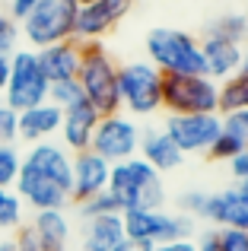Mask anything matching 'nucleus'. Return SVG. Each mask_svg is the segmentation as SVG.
I'll return each instance as SVG.
<instances>
[{
	"instance_id": "f257e3e1",
	"label": "nucleus",
	"mask_w": 248,
	"mask_h": 251,
	"mask_svg": "<svg viewBox=\"0 0 248 251\" xmlns=\"http://www.w3.org/2000/svg\"><path fill=\"white\" fill-rule=\"evenodd\" d=\"M105 191L115 197L121 213H127V210H162V203H166L162 175L149 169L140 156L115 162Z\"/></svg>"
},
{
	"instance_id": "f03ea898",
	"label": "nucleus",
	"mask_w": 248,
	"mask_h": 251,
	"mask_svg": "<svg viewBox=\"0 0 248 251\" xmlns=\"http://www.w3.org/2000/svg\"><path fill=\"white\" fill-rule=\"evenodd\" d=\"M76 83H80V89H83V99H86L99 115H115V111H121L118 64L102 48V42L80 45V74H76Z\"/></svg>"
},
{
	"instance_id": "7ed1b4c3",
	"label": "nucleus",
	"mask_w": 248,
	"mask_h": 251,
	"mask_svg": "<svg viewBox=\"0 0 248 251\" xmlns=\"http://www.w3.org/2000/svg\"><path fill=\"white\" fill-rule=\"evenodd\" d=\"M147 57L162 76L166 74H178V76H200L204 74L200 42L191 32L172 29V25H156V29H149Z\"/></svg>"
},
{
	"instance_id": "20e7f679",
	"label": "nucleus",
	"mask_w": 248,
	"mask_h": 251,
	"mask_svg": "<svg viewBox=\"0 0 248 251\" xmlns=\"http://www.w3.org/2000/svg\"><path fill=\"white\" fill-rule=\"evenodd\" d=\"M74 23H76L74 0H38L29 10V16L19 23V35H25V42L38 51L57 42H70Z\"/></svg>"
},
{
	"instance_id": "39448f33",
	"label": "nucleus",
	"mask_w": 248,
	"mask_h": 251,
	"mask_svg": "<svg viewBox=\"0 0 248 251\" xmlns=\"http://www.w3.org/2000/svg\"><path fill=\"white\" fill-rule=\"evenodd\" d=\"M220 83L210 76H162V108L169 115H217Z\"/></svg>"
},
{
	"instance_id": "423d86ee",
	"label": "nucleus",
	"mask_w": 248,
	"mask_h": 251,
	"mask_svg": "<svg viewBox=\"0 0 248 251\" xmlns=\"http://www.w3.org/2000/svg\"><path fill=\"white\" fill-rule=\"evenodd\" d=\"M118 99L130 115L147 118L162 108V74L149 61H134L118 67Z\"/></svg>"
},
{
	"instance_id": "0eeeda50",
	"label": "nucleus",
	"mask_w": 248,
	"mask_h": 251,
	"mask_svg": "<svg viewBox=\"0 0 248 251\" xmlns=\"http://www.w3.org/2000/svg\"><path fill=\"white\" fill-rule=\"evenodd\" d=\"M124 220V235L137 245H166L175 239H191L194 223L181 213H166V210H127L121 213Z\"/></svg>"
},
{
	"instance_id": "6e6552de",
	"label": "nucleus",
	"mask_w": 248,
	"mask_h": 251,
	"mask_svg": "<svg viewBox=\"0 0 248 251\" xmlns=\"http://www.w3.org/2000/svg\"><path fill=\"white\" fill-rule=\"evenodd\" d=\"M3 102L13 111H25L48 102V80L38 67L35 51H13L10 54V80L3 89Z\"/></svg>"
},
{
	"instance_id": "1a4fd4ad",
	"label": "nucleus",
	"mask_w": 248,
	"mask_h": 251,
	"mask_svg": "<svg viewBox=\"0 0 248 251\" xmlns=\"http://www.w3.org/2000/svg\"><path fill=\"white\" fill-rule=\"evenodd\" d=\"M96 156H102L105 162H124L130 156H137L140 150V127L134 124V118L121 115H102L99 124H96V134H93V143H89Z\"/></svg>"
},
{
	"instance_id": "9d476101",
	"label": "nucleus",
	"mask_w": 248,
	"mask_h": 251,
	"mask_svg": "<svg viewBox=\"0 0 248 251\" xmlns=\"http://www.w3.org/2000/svg\"><path fill=\"white\" fill-rule=\"evenodd\" d=\"M223 130V115H169L166 137L178 147L181 156L207 153Z\"/></svg>"
},
{
	"instance_id": "9b49d317",
	"label": "nucleus",
	"mask_w": 248,
	"mask_h": 251,
	"mask_svg": "<svg viewBox=\"0 0 248 251\" xmlns=\"http://www.w3.org/2000/svg\"><path fill=\"white\" fill-rule=\"evenodd\" d=\"M134 0H93L86 6H76V23H74V42H102V35L115 29L124 16L130 13Z\"/></svg>"
},
{
	"instance_id": "f8f14e48",
	"label": "nucleus",
	"mask_w": 248,
	"mask_h": 251,
	"mask_svg": "<svg viewBox=\"0 0 248 251\" xmlns=\"http://www.w3.org/2000/svg\"><path fill=\"white\" fill-rule=\"evenodd\" d=\"M204 220L220 229H248V178L217 194H207Z\"/></svg>"
},
{
	"instance_id": "ddd939ff",
	"label": "nucleus",
	"mask_w": 248,
	"mask_h": 251,
	"mask_svg": "<svg viewBox=\"0 0 248 251\" xmlns=\"http://www.w3.org/2000/svg\"><path fill=\"white\" fill-rule=\"evenodd\" d=\"M23 166L32 169V172H38V175H45V178H51V181H54L57 188H64V191H67V197H70L74 156H70L67 150L61 147V143L45 140V143H35V147H29V150H25V156H23Z\"/></svg>"
},
{
	"instance_id": "4468645a",
	"label": "nucleus",
	"mask_w": 248,
	"mask_h": 251,
	"mask_svg": "<svg viewBox=\"0 0 248 251\" xmlns=\"http://www.w3.org/2000/svg\"><path fill=\"white\" fill-rule=\"evenodd\" d=\"M108 175H112V162L96 156L93 150L86 153H74V178H70V203H83L89 197L102 194L108 188Z\"/></svg>"
},
{
	"instance_id": "2eb2a0df",
	"label": "nucleus",
	"mask_w": 248,
	"mask_h": 251,
	"mask_svg": "<svg viewBox=\"0 0 248 251\" xmlns=\"http://www.w3.org/2000/svg\"><path fill=\"white\" fill-rule=\"evenodd\" d=\"M13 191L19 194V201L25 203V207H32L38 213V210H64L70 203V197H67V191L64 188H57L51 178H45V175H38V172H32V169H19V178H16V184H13Z\"/></svg>"
},
{
	"instance_id": "dca6fc26",
	"label": "nucleus",
	"mask_w": 248,
	"mask_h": 251,
	"mask_svg": "<svg viewBox=\"0 0 248 251\" xmlns=\"http://www.w3.org/2000/svg\"><path fill=\"white\" fill-rule=\"evenodd\" d=\"M99 111L93 108L89 102H80V105H74V108H67L64 111V118H61V147L67 150V153H86L89 150V143H93V134H96V124H99Z\"/></svg>"
},
{
	"instance_id": "f3484780",
	"label": "nucleus",
	"mask_w": 248,
	"mask_h": 251,
	"mask_svg": "<svg viewBox=\"0 0 248 251\" xmlns=\"http://www.w3.org/2000/svg\"><path fill=\"white\" fill-rule=\"evenodd\" d=\"M35 57H38V67H42L48 86L61 83V80H76V74H80V42H74V38L38 48Z\"/></svg>"
},
{
	"instance_id": "a211bd4d",
	"label": "nucleus",
	"mask_w": 248,
	"mask_h": 251,
	"mask_svg": "<svg viewBox=\"0 0 248 251\" xmlns=\"http://www.w3.org/2000/svg\"><path fill=\"white\" fill-rule=\"evenodd\" d=\"M61 118H64V111L57 108V105H51V102H42V105H35V108L19 111L16 140L29 143V147L51 140V137L61 130Z\"/></svg>"
},
{
	"instance_id": "6ab92c4d",
	"label": "nucleus",
	"mask_w": 248,
	"mask_h": 251,
	"mask_svg": "<svg viewBox=\"0 0 248 251\" xmlns=\"http://www.w3.org/2000/svg\"><path fill=\"white\" fill-rule=\"evenodd\" d=\"M200 54H204V76L223 83L239 74L242 67V45H229L220 38H204L200 42Z\"/></svg>"
},
{
	"instance_id": "aec40b11",
	"label": "nucleus",
	"mask_w": 248,
	"mask_h": 251,
	"mask_svg": "<svg viewBox=\"0 0 248 251\" xmlns=\"http://www.w3.org/2000/svg\"><path fill=\"white\" fill-rule=\"evenodd\" d=\"M137 153H140V159L153 172H159V175L175 172L185 162V156H181L178 147L166 137V130H147V134H140V150H137Z\"/></svg>"
},
{
	"instance_id": "412c9836",
	"label": "nucleus",
	"mask_w": 248,
	"mask_h": 251,
	"mask_svg": "<svg viewBox=\"0 0 248 251\" xmlns=\"http://www.w3.org/2000/svg\"><path fill=\"white\" fill-rule=\"evenodd\" d=\"M127 235H124L121 213L96 216V220H86V226H83V251H115Z\"/></svg>"
},
{
	"instance_id": "4be33fe9",
	"label": "nucleus",
	"mask_w": 248,
	"mask_h": 251,
	"mask_svg": "<svg viewBox=\"0 0 248 251\" xmlns=\"http://www.w3.org/2000/svg\"><path fill=\"white\" fill-rule=\"evenodd\" d=\"M35 229V235L45 242L51 251H67V242H70V220L64 210H38L29 223Z\"/></svg>"
},
{
	"instance_id": "5701e85b",
	"label": "nucleus",
	"mask_w": 248,
	"mask_h": 251,
	"mask_svg": "<svg viewBox=\"0 0 248 251\" xmlns=\"http://www.w3.org/2000/svg\"><path fill=\"white\" fill-rule=\"evenodd\" d=\"M248 111V76L236 74L229 80L220 83V105H217V115L229 118V115H242Z\"/></svg>"
},
{
	"instance_id": "b1692460",
	"label": "nucleus",
	"mask_w": 248,
	"mask_h": 251,
	"mask_svg": "<svg viewBox=\"0 0 248 251\" xmlns=\"http://www.w3.org/2000/svg\"><path fill=\"white\" fill-rule=\"evenodd\" d=\"M242 150H248V137L245 130L236 124V118H223V130H220V137L213 140V147L207 150V156L210 159H223L229 162L236 153H242Z\"/></svg>"
},
{
	"instance_id": "393cba45",
	"label": "nucleus",
	"mask_w": 248,
	"mask_h": 251,
	"mask_svg": "<svg viewBox=\"0 0 248 251\" xmlns=\"http://www.w3.org/2000/svg\"><path fill=\"white\" fill-rule=\"evenodd\" d=\"M204 38H220V42H229V45H242L248 38V16L245 13H223V16H217L207 25Z\"/></svg>"
},
{
	"instance_id": "a878e982",
	"label": "nucleus",
	"mask_w": 248,
	"mask_h": 251,
	"mask_svg": "<svg viewBox=\"0 0 248 251\" xmlns=\"http://www.w3.org/2000/svg\"><path fill=\"white\" fill-rule=\"evenodd\" d=\"M25 203L13 188H0V232H16L23 226Z\"/></svg>"
},
{
	"instance_id": "bb28decb",
	"label": "nucleus",
	"mask_w": 248,
	"mask_h": 251,
	"mask_svg": "<svg viewBox=\"0 0 248 251\" xmlns=\"http://www.w3.org/2000/svg\"><path fill=\"white\" fill-rule=\"evenodd\" d=\"M48 102L57 105L61 111H67V108H74V105L86 102V99H83V89H80L76 80H61V83L48 86Z\"/></svg>"
},
{
	"instance_id": "cd10ccee",
	"label": "nucleus",
	"mask_w": 248,
	"mask_h": 251,
	"mask_svg": "<svg viewBox=\"0 0 248 251\" xmlns=\"http://www.w3.org/2000/svg\"><path fill=\"white\" fill-rule=\"evenodd\" d=\"M23 169V153L16 143H0V188H13Z\"/></svg>"
},
{
	"instance_id": "c85d7f7f",
	"label": "nucleus",
	"mask_w": 248,
	"mask_h": 251,
	"mask_svg": "<svg viewBox=\"0 0 248 251\" xmlns=\"http://www.w3.org/2000/svg\"><path fill=\"white\" fill-rule=\"evenodd\" d=\"M76 210H80L83 220H96V216H108V213H121L118 203H115V197L108 194V191H102V194L89 197V201L76 203Z\"/></svg>"
},
{
	"instance_id": "c756f323",
	"label": "nucleus",
	"mask_w": 248,
	"mask_h": 251,
	"mask_svg": "<svg viewBox=\"0 0 248 251\" xmlns=\"http://www.w3.org/2000/svg\"><path fill=\"white\" fill-rule=\"evenodd\" d=\"M19 45V23L10 13H0V54H13Z\"/></svg>"
},
{
	"instance_id": "7c9ffc66",
	"label": "nucleus",
	"mask_w": 248,
	"mask_h": 251,
	"mask_svg": "<svg viewBox=\"0 0 248 251\" xmlns=\"http://www.w3.org/2000/svg\"><path fill=\"white\" fill-rule=\"evenodd\" d=\"M204 207H207V191H188L178 197V210L188 220H198V216L204 220Z\"/></svg>"
},
{
	"instance_id": "2f4dec72",
	"label": "nucleus",
	"mask_w": 248,
	"mask_h": 251,
	"mask_svg": "<svg viewBox=\"0 0 248 251\" xmlns=\"http://www.w3.org/2000/svg\"><path fill=\"white\" fill-rule=\"evenodd\" d=\"M220 251H248V229H217Z\"/></svg>"
},
{
	"instance_id": "473e14b6",
	"label": "nucleus",
	"mask_w": 248,
	"mask_h": 251,
	"mask_svg": "<svg viewBox=\"0 0 248 251\" xmlns=\"http://www.w3.org/2000/svg\"><path fill=\"white\" fill-rule=\"evenodd\" d=\"M13 242H16V251H51V248L35 235V229H32L29 223H23V226L13 232Z\"/></svg>"
},
{
	"instance_id": "72a5a7b5",
	"label": "nucleus",
	"mask_w": 248,
	"mask_h": 251,
	"mask_svg": "<svg viewBox=\"0 0 248 251\" xmlns=\"http://www.w3.org/2000/svg\"><path fill=\"white\" fill-rule=\"evenodd\" d=\"M16 127H19V111L0 102V143H16Z\"/></svg>"
},
{
	"instance_id": "f704fd0d",
	"label": "nucleus",
	"mask_w": 248,
	"mask_h": 251,
	"mask_svg": "<svg viewBox=\"0 0 248 251\" xmlns=\"http://www.w3.org/2000/svg\"><path fill=\"white\" fill-rule=\"evenodd\" d=\"M226 166H229V175L236 178V181H245V178H248V150L236 153L229 162H226Z\"/></svg>"
},
{
	"instance_id": "c9c22d12",
	"label": "nucleus",
	"mask_w": 248,
	"mask_h": 251,
	"mask_svg": "<svg viewBox=\"0 0 248 251\" xmlns=\"http://www.w3.org/2000/svg\"><path fill=\"white\" fill-rule=\"evenodd\" d=\"M38 0H10V16L16 19V23H23L25 16H29V10L35 6Z\"/></svg>"
},
{
	"instance_id": "e433bc0d",
	"label": "nucleus",
	"mask_w": 248,
	"mask_h": 251,
	"mask_svg": "<svg viewBox=\"0 0 248 251\" xmlns=\"http://www.w3.org/2000/svg\"><path fill=\"white\" fill-rule=\"evenodd\" d=\"M153 251H198V242L194 239H175V242H166V245H156Z\"/></svg>"
},
{
	"instance_id": "4c0bfd02",
	"label": "nucleus",
	"mask_w": 248,
	"mask_h": 251,
	"mask_svg": "<svg viewBox=\"0 0 248 251\" xmlns=\"http://www.w3.org/2000/svg\"><path fill=\"white\" fill-rule=\"evenodd\" d=\"M6 80H10V54H0V92L6 89Z\"/></svg>"
},
{
	"instance_id": "58836bf2",
	"label": "nucleus",
	"mask_w": 248,
	"mask_h": 251,
	"mask_svg": "<svg viewBox=\"0 0 248 251\" xmlns=\"http://www.w3.org/2000/svg\"><path fill=\"white\" fill-rule=\"evenodd\" d=\"M198 251H220L217 248V229H213V232H207L204 239L198 242Z\"/></svg>"
},
{
	"instance_id": "ea45409f",
	"label": "nucleus",
	"mask_w": 248,
	"mask_h": 251,
	"mask_svg": "<svg viewBox=\"0 0 248 251\" xmlns=\"http://www.w3.org/2000/svg\"><path fill=\"white\" fill-rule=\"evenodd\" d=\"M115 251H153V248H147V245H137V242H130V239H124Z\"/></svg>"
},
{
	"instance_id": "a19ab883",
	"label": "nucleus",
	"mask_w": 248,
	"mask_h": 251,
	"mask_svg": "<svg viewBox=\"0 0 248 251\" xmlns=\"http://www.w3.org/2000/svg\"><path fill=\"white\" fill-rule=\"evenodd\" d=\"M229 118H236V124L245 130V137H248V111H242V115H229Z\"/></svg>"
},
{
	"instance_id": "79ce46f5",
	"label": "nucleus",
	"mask_w": 248,
	"mask_h": 251,
	"mask_svg": "<svg viewBox=\"0 0 248 251\" xmlns=\"http://www.w3.org/2000/svg\"><path fill=\"white\" fill-rule=\"evenodd\" d=\"M0 251H16V242L13 239H0Z\"/></svg>"
},
{
	"instance_id": "37998d69",
	"label": "nucleus",
	"mask_w": 248,
	"mask_h": 251,
	"mask_svg": "<svg viewBox=\"0 0 248 251\" xmlns=\"http://www.w3.org/2000/svg\"><path fill=\"white\" fill-rule=\"evenodd\" d=\"M239 74H245V76H248V48L242 51V67H239Z\"/></svg>"
},
{
	"instance_id": "c03bdc74",
	"label": "nucleus",
	"mask_w": 248,
	"mask_h": 251,
	"mask_svg": "<svg viewBox=\"0 0 248 251\" xmlns=\"http://www.w3.org/2000/svg\"><path fill=\"white\" fill-rule=\"evenodd\" d=\"M74 3H76V6H86V3H93V0H74Z\"/></svg>"
},
{
	"instance_id": "a18cd8bd",
	"label": "nucleus",
	"mask_w": 248,
	"mask_h": 251,
	"mask_svg": "<svg viewBox=\"0 0 248 251\" xmlns=\"http://www.w3.org/2000/svg\"><path fill=\"white\" fill-rule=\"evenodd\" d=\"M245 45H248V38H245Z\"/></svg>"
},
{
	"instance_id": "49530a36",
	"label": "nucleus",
	"mask_w": 248,
	"mask_h": 251,
	"mask_svg": "<svg viewBox=\"0 0 248 251\" xmlns=\"http://www.w3.org/2000/svg\"><path fill=\"white\" fill-rule=\"evenodd\" d=\"M80 251H83V248H80Z\"/></svg>"
}]
</instances>
